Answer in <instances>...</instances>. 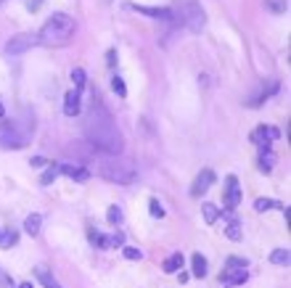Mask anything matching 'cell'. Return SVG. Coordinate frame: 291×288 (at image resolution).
Listing matches in <instances>:
<instances>
[{"mask_svg": "<svg viewBox=\"0 0 291 288\" xmlns=\"http://www.w3.org/2000/svg\"><path fill=\"white\" fill-rule=\"evenodd\" d=\"M225 233H228V238L238 240V238H241V228H238V222H230V225H228V230H225Z\"/></svg>", "mask_w": 291, "mask_h": 288, "instance_id": "cell-30", "label": "cell"}, {"mask_svg": "<svg viewBox=\"0 0 291 288\" xmlns=\"http://www.w3.org/2000/svg\"><path fill=\"white\" fill-rule=\"evenodd\" d=\"M59 172H61V174H67V178L74 180V182H88V180H90V172H88V170H82L80 164H61V166H59Z\"/></svg>", "mask_w": 291, "mask_h": 288, "instance_id": "cell-12", "label": "cell"}, {"mask_svg": "<svg viewBox=\"0 0 291 288\" xmlns=\"http://www.w3.org/2000/svg\"><path fill=\"white\" fill-rule=\"evenodd\" d=\"M3 114H6V108H3V100H0V119H3Z\"/></svg>", "mask_w": 291, "mask_h": 288, "instance_id": "cell-37", "label": "cell"}, {"mask_svg": "<svg viewBox=\"0 0 291 288\" xmlns=\"http://www.w3.org/2000/svg\"><path fill=\"white\" fill-rule=\"evenodd\" d=\"M180 267H183V254H180V252H175V254H170V256L164 259L162 270H164L167 275H175V272H180Z\"/></svg>", "mask_w": 291, "mask_h": 288, "instance_id": "cell-14", "label": "cell"}, {"mask_svg": "<svg viewBox=\"0 0 291 288\" xmlns=\"http://www.w3.org/2000/svg\"><path fill=\"white\" fill-rule=\"evenodd\" d=\"M96 172L101 174L103 180L117 182V185H133L135 178H138V170H135L133 162L119 159V156H109V154H106V159H101V164L96 166Z\"/></svg>", "mask_w": 291, "mask_h": 288, "instance_id": "cell-3", "label": "cell"}, {"mask_svg": "<svg viewBox=\"0 0 291 288\" xmlns=\"http://www.w3.org/2000/svg\"><path fill=\"white\" fill-rule=\"evenodd\" d=\"M85 138L90 146H96L98 151L109 154V156H117L122 154V148H125V140H122V132L114 122V116H111V111L103 106V100L96 96L93 98V104L85 114Z\"/></svg>", "mask_w": 291, "mask_h": 288, "instance_id": "cell-1", "label": "cell"}, {"mask_svg": "<svg viewBox=\"0 0 291 288\" xmlns=\"http://www.w3.org/2000/svg\"><path fill=\"white\" fill-rule=\"evenodd\" d=\"M40 6H43V0H27V8H30V11H37Z\"/></svg>", "mask_w": 291, "mask_h": 288, "instance_id": "cell-36", "label": "cell"}, {"mask_svg": "<svg viewBox=\"0 0 291 288\" xmlns=\"http://www.w3.org/2000/svg\"><path fill=\"white\" fill-rule=\"evenodd\" d=\"M72 82H74V90L85 88V69H74L72 72Z\"/></svg>", "mask_w": 291, "mask_h": 288, "instance_id": "cell-26", "label": "cell"}, {"mask_svg": "<svg viewBox=\"0 0 291 288\" xmlns=\"http://www.w3.org/2000/svg\"><path fill=\"white\" fill-rule=\"evenodd\" d=\"M288 259H291L288 248H275V252L270 254V262L273 264H288Z\"/></svg>", "mask_w": 291, "mask_h": 288, "instance_id": "cell-22", "label": "cell"}, {"mask_svg": "<svg viewBox=\"0 0 291 288\" xmlns=\"http://www.w3.org/2000/svg\"><path fill=\"white\" fill-rule=\"evenodd\" d=\"M37 278H40V280L45 283V288H61V286H59V283H56L53 278H51V272L45 270V267H37Z\"/></svg>", "mask_w": 291, "mask_h": 288, "instance_id": "cell-23", "label": "cell"}, {"mask_svg": "<svg viewBox=\"0 0 291 288\" xmlns=\"http://www.w3.org/2000/svg\"><path fill=\"white\" fill-rule=\"evenodd\" d=\"M88 238H90V244L96 246V248H109V236H103V233H98V230H88Z\"/></svg>", "mask_w": 291, "mask_h": 288, "instance_id": "cell-18", "label": "cell"}, {"mask_svg": "<svg viewBox=\"0 0 291 288\" xmlns=\"http://www.w3.org/2000/svg\"><path fill=\"white\" fill-rule=\"evenodd\" d=\"M106 220H109V225H119V222H122V209L119 206H109Z\"/></svg>", "mask_w": 291, "mask_h": 288, "instance_id": "cell-27", "label": "cell"}, {"mask_svg": "<svg viewBox=\"0 0 291 288\" xmlns=\"http://www.w3.org/2000/svg\"><path fill=\"white\" fill-rule=\"evenodd\" d=\"M30 164H32V166H48V159H43V156H35Z\"/></svg>", "mask_w": 291, "mask_h": 288, "instance_id": "cell-34", "label": "cell"}, {"mask_svg": "<svg viewBox=\"0 0 291 288\" xmlns=\"http://www.w3.org/2000/svg\"><path fill=\"white\" fill-rule=\"evenodd\" d=\"M246 262L238 256H230L228 262H225L222 267V272H220V280L222 283H228V286H241V283H246Z\"/></svg>", "mask_w": 291, "mask_h": 288, "instance_id": "cell-6", "label": "cell"}, {"mask_svg": "<svg viewBox=\"0 0 291 288\" xmlns=\"http://www.w3.org/2000/svg\"><path fill=\"white\" fill-rule=\"evenodd\" d=\"M222 204H225V209H228V212H233V209L241 204V185H238V178H236V174H228V180H225Z\"/></svg>", "mask_w": 291, "mask_h": 288, "instance_id": "cell-8", "label": "cell"}, {"mask_svg": "<svg viewBox=\"0 0 291 288\" xmlns=\"http://www.w3.org/2000/svg\"><path fill=\"white\" fill-rule=\"evenodd\" d=\"M254 209L257 212H267V209H280V212H283L286 206L280 201H273V198H257L254 201Z\"/></svg>", "mask_w": 291, "mask_h": 288, "instance_id": "cell-17", "label": "cell"}, {"mask_svg": "<svg viewBox=\"0 0 291 288\" xmlns=\"http://www.w3.org/2000/svg\"><path fill=\"white\" fill-rule=\"evenodd\" d=\"M74 18L67 16V14H53L48 22L40 26V32H37V42L40 45H48V48H61V45L72 42L74 37Z\"/></svg>", "mask_w": 291, "mask_h": 288, "instance_id": "cell-2", "label": "cell"}, {"mask_svg": "<svg viewBox=\"0 0 291 288\" xmlns=\"http://www.w3.org/2000/svg\"><path fill=\"white\" fill-rule=\"evenodd\" d=\"M148 212H151V217H159V220L164 217V209H162V204H159V198L148 201Z\"/></svg>", "mask_w": 291, "mask_h": 288, "instance_id": "cell-29", "label": "cell"}, {"mask_svg": "<svg viewBox=\"0 0 291 288\" xmlns=\"http://www.w3.org/2000/svg\"><path fill=\"white\" fill-rule=\"evenodd\" d=\"M16 288H32V283H22V286H16Z\"/></svg>", "mask_w": 291, "mask_h": 288, "instance_id": "cell-38", "label": "cell"}, {"mask_svg": "<svg viewBox=\"0 0 291 288\" xmlns=\"http://www.w3.org/2000/svg\"><path fill=\"white\" fill-rule=\"evenodd\" d=\"M125 259H140V252H138V248H133V246H127L125 248Z\"/></svg>", "mask_w": 291, "mask_h": 288, "instance_id": "cell-33", "label": "cell"}, {"mask_svg": "<svg viewBox=\"0 0 291 288\" xmlns=\"http://www.w3.org/2000/svg\"><path fill=\"white\" fill-rule=\"evenodd\" d=\"M191 270L196 278H206V259L201 254H193L191 256Z\"/></svg>", "mask_w": 291, "mask_h": 288, "instance_id": "cell-15", "label": "cell"}, {"mask_svg": "<svg viewBox=\"0 0 291 288\" xmlns=\"http://www.w3.org/2000/svg\"><path fill=\"white\" fill-rule=\"evenodd\" d=\"M273 140H278V130H275V127H265V124H259V127L254 130V132H251V143L259 146L262 151H267Z\"/></svg>", "mask_w": 291, "mask_h": 288, "instance_id": "cell-9", "label": "cell"}, {"mask_svg": "<svg viewBox=\"0 0 291 288\" xmlns=\"http://www.w3.org/2000/svg\"><path fill=\"white\" fill-rule=\"evenodd\" d=\"M130 11H135V14H143V16H151V18H172V11L170 8H151V6H135V3H130L127 6Z\"/></svg>", "mask_w": 291, "mask_h": 288, "instance_id": "cell-11", "label": "cell"}, {"mask_svg": "<svg viewBox=\"0 0 291 288\" xmlns=\"http://www.w3.org/2000/svg\"><path fill=\"white\" fill-rule=\"evenodd\" d=\"M270 166H273V154L262 151V156H259V170L262 172H270Z\"/></svg>", "mask_w": 291, "mask_h": 288, "instance_id": "cell-28", "label": "cell"}, {"mask_svg": "<svg viewBox=\"0 0 291 288\" xmlns=\"http://www.w3.org/2000/svg\"><path fill=\"white\" fill-rule=\"evenodd\" d=\"M56 174H59V166L56 164H48V170L43 172V178H40V185H51L56 180Z\"/></svg>", "mask_w": 291, "mask_h": 288, "instance_id": "cell-24", "label": "cell"}, {"mask_svg": "<svg viewBox=\"0 0 291 288\" xmlns=\"http://www.w3.org/2000/svg\"><path fill=\"white\" fill-rule=\"evenodd\" d=\"M64 114L67 116L80 114V90H69L67 96H64Z\"/></svg>", "mask_w": 291, "mask_h": 288, "instance_id": "cell-13", "label": "cell"}, {"mask_svg": "<svg viewBox=\"0 0 291 288\" xmlns=\"http://www.w3.org/2000/svg\"><path fill=\"white\" fill-rule=\"evenodd\" d=\"M16 240H19L16 230H0V248H11L16 246Z\"/></svg>", "mask_w": 291, "mask_h": 288, "instance_id": "cell-19", "label": "cell"}, {"mask_svg": "<svg viewBox=\"0 0 291 288\" xmlns=\"http://www.w3.org/2000/svg\"><path fill=\"white\" fill-rule=\"evenodd\" d=\"M265 8H267L270 14H286L288 0H265Z\"/></svg>", "mask_w": 291, "mask_h": 288, "instance_id": "cell-21", "label": "cell"}, {"mask_svg": "<svg viewBox=\"0 0 291 288\" xmlns=\"http://www.w3.org/2000/svg\"><path fill=\"white\" fill-rule=\"evenodd\" d=\"M35 45H40V42H37V34L22 32V34H14L11 40L6 42V53H8V56H22V53H27V50H32Z\"/></svg>", "mask_w": 291, "mask_h": 288, "instance_id": "cell-7", "label": "cell"}, {"mask_svg": "<svg viewBox=\"0 0 291 288\" xmlns=\"http://www.w3.org/2000/svg\"><path fill=\"white\" fill-rule=\"evenodd\" d=\"M111 88H114V92L119 98H125L127 96V88H125V80L119 77V74H114V77H111Z\"/></svg>", "mask_w": 291, "mask_h": 288, "instance_id": "cell-25", "label": "cell"}, {"mask_svg": "<svg viewBox=\"0 0 291 288\" xmlns=\"http://www.w3.org/2000/svg\"><path fill=\"white\" fill-rule=\"evenodd\" d=\"M204 220H206V225H214L217 222V217H220V209L214 206V204H204Z\"/></svg>", "mask_w": 291, "mask_h": 288, "instance_id": "cell-20", "label": "cell"}, {"mask_svg": "<svg viewBox=\"0 0 291 288\" xmlns=\"http://www.w3.org/2000/svg\"><path fill=\"white\" fill-rule=\"evenodd\" d=\"M32 130H22L19 122H3L0 124V148H24L30 143Z\"/></svg>", "mask_w": 291, "mask_h": 288, "instance_id": "cell-5", "label": "cell"}, {"mask_svg": "<svg viewBox=\"0 0 291 288\" xmlns=\"http://www.w3.org/2000/svg\"><path fill=\"white\" fill-rule=\"evenodd\" d=\"M40 225H43V217H40V214H30V217L24 220V230H27L30 236H37V233H40Z\"/></svg>", "mask_w": 291, "mask_h": 288, "instance_id": "cell-16", "label": "cell"}, {"mask_svg": "<svg viewBox=\"0 0 291 288\" xmlns=\"http://www.w3.org/2000/svg\"><path fill=\"white\" fill-rule=\"evenodd\" d=\"M106 64H109V66H114V64H117V50H109L106 53Z\"/></svg>", "mask_w": 291, "mask_h": 288, "instance_id": "cell-35", "label": "cell"}, {"mask_svg": "<svg viewBox=\"0 0 291 288\" xmlns=\"http://www.w3.org/2000/svg\"><path fill=\"white\" fill-rule=\"evenodd\" d=\"M172 18L180 26H185L188 32H201L204 24H206V16H204V8L196 3V0H180L177 8L172 11Z\"/></svg>", "mask_w": 291, "mask_h": 288, "instance_id": "cell-4", "label": "cell"}, {"mask_svg": "<svg viewBox=\"0 0 291 288\" xmlns=\"http://www.w3.org/2000/svg\"><path fill=\"white\" fill-rule=\"evenodd\" d=\"M122 244H125V236H122L119 230H117L114 236H109V248H111V246H122Z\"/></svg>", "mask_w": 291, "mask_h": 288, "instance_id": "cell-31", "label": "cell"}, {"mask_svg": "<svg viewBox=\"0 0 291 288\" xmlns=\"http://www.w3.org/2000/svg\"><path fill=\"white\" fill-rule=\"evenodd\" d=\"M212 182H214V172H212V170H201L199 174H196L193 185H191V196H193V198H201L204 193L212 188Z\"/></svg>", "mask_w": 291, "mask_h": 288, "instance_id": "cell-10", "label": "cell"}, {"mask_svg": "<svg viewBox=\"0 0 291 288\" xmlns=\"http://www.w3.org/2000/svg\"><path fill=\"white\" fill-rule=\"evenodd\" d=\"M0 288H16V286H14V280H11V278H8L3 270H0Z\"/></svg>", "mask_w": 291, "mask_h": 288, "instance_id": "cell-32", "label": "cell"}]
</instances>
